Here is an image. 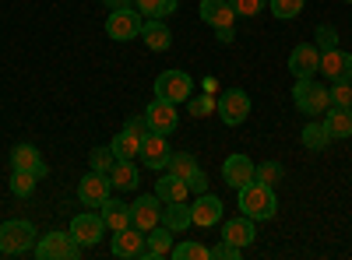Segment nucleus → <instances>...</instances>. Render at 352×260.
I'll return each instance as SVG.
<instances>
[{"instance_id":"obj_1","label":"nucleus","mask_w":352,"mask_h":260,"mask_svg":"<svg viewBox=\"0 0 352 260\" xmlns=\"http://www.w3.org/2000/svg\"><path fill=\"white\" fill-rule=\"evenodd\" d=\"M240 211L254 222H268L275 218L278 211V197H275V187L261 183V180H250L247 187H240Z\"/></svg>"},{"instance_id":"obj_2","label":"nucleus","mask_w":352,"mask_h":260,"mask_svg":"<svg viewBox=\"0 0 352 260\" xmlns=\"http://www.w3.org/2000/svg\"><path fill=\"white\" fill-rule=\"evenodd\" d=\"M292 102L307 117H320V113L331 109V95L324 84H317V78H296V88H292Z\"/></svg>"},{"instance_id":"obj_3","label":"nucleus","mask_w":352,"mask_h":260,"mask_svg":"<svg viewBox=\"0 0 352 260\" xmlns=\"http://www.w3.org/2000/svg\"><path fill=\"white\" fill-rule=\"evenodd\" d=\"M28 250H36V228H32V222L8 218L4 225H0V253L18 257V253H28Z\"/></svg>"},{"instance_id":"obj_4","label":"nucleus","mask_w":352,"mask_h":260,"mask_svg":"<svg viewBox=\"0 0 352 260\" xmlns=\"http://www.w3.org/2000/svg\"><path fill=\"white\" fill-rule=\"evenodd\" d=\"M155 95L180 106V102H187V99L194 95V78L184 74V71H162V74L155 78Z\"/></svg>"},{"instance_id":"obj_5","label":"nucleus","mask_w":352,"mask_h":260,"mask_svg":"<svg viewBox=\"0 0 352 260\" xmlns=\"http://www.w3.org/2000/svg\"><path fill=\"white\" fill-rule=\"evenodd\" d=\"M81 253V243L71 233H50L36 243V257L39 260H74Z\"/></svg>"},{"instance_id":"obj_6","label":"nucleus","mask_w":352,"mask_h":260,"mask_svg":"<svg viewBox=\"0 0 352 260\" xmlns=\"http://www.w3.org/2000/svg\"><path fill=\"white\" fill-rule=\"evenodd\" d=\"M215 113L222 117V123H226V127H240V123L250 117V95H247L243 88H229V92H222V95H219Z\"/></svg>"},{"instance_id":"obj_7","label":"nucleus","mask_w":352,"mask_h":260,"mask_svg":"<svg viewBox=\"0 0 352 260\" xmlns=\"http://www.w3.org/2000/svg\"><path fill=\"white\" fill-rule=\"evenodd\" d=\"M113 183H109V172H99V169H88V176L78 183V200L85 208H102L106 197H109Z\"/></svg>"},{"instance_id":"obj_8","label":"nucleus","mask_w":352,"mask_h":260,"mask_svg":"<svg viewBox=\"0 0 352 260\" xmlns=\"http://www.w3.org/2000/svg\"><path fill=\"white\" fill-rule=\"evenodd\" d=\"M131 225L141 228V233H148V228L162 225V200L159 193H144L131 204Z\"/></svg>"},{"instance_id":"obj_9","label":"nucleus","mask_w":352,"mask_h":260,"mask_svg":"<svg viewBox=\"0 0 352 260\" xmlns=\"http://www.w3.org/2000/svg\"><path fill=\"white\" fill-rule=\"evenodd\" d=\"M106 36L116 39V43H127V39L141 36V14L131 11V8L109 11V18H106Z\"/></svg>"},{"instance_id":"obj_10","label":"nucleus","mask_w":352,"mask_h":260,"mask_svg":"<svg viewBox=\"0 0 352 260\" xmlns=\"http://www.w3.org/2000/svg\"><path fill=\"white\" fill-rule=\"evenodd\" d=\"M169 141H166V134H155V130H148L141 137V148H138V158H141V165H148V169H166L169 165Z\"/></svg>"},{"instance_id":"obj_11","label":"nucleus","mask_w":352,"mask_h":260,"mask_svg":"<svg viewBox=\"0 0 352 260\" xmlns=\"http://www.w3.org/2000/svg\"><path fill=\"white\" fill-rule=\"evenodd\" d=\"M144 120H148V127L155 130V134H173L176 130V123H180V117H176V102H166V99H152L148 102V113H144Z\"/></svg>"},{"instance_id":"obj_12","label":"nucleus","mask_w":352,"mask_h":260,"mask_svg":"<svg viewBox=\"0 0 352 260\" xmlns=\"http://www.w3.org/2000/svg\"><path fill=\"white\" fill-rule=\"evenodd\" d=\"M67 233L81 243V246H96L99 239H102V233H106V222H102V215H74V222H71V228Z\"/></svg>"},{"instance_id":"obj_13","label":"nucleus","mask_w":352,"mask_h":260,"mask_svg":"<svg viewBox=\"0 0 352 260\" xmlns=\"http://www.w3.org/2000/svg\"><path fill=\"white\" fill-rule=\"evenodd\" d=\"M289 71L296 78H317V71H320V49L314 43H300L296 49H292V56H289Z\"/></svg>"},{"instance_id":"obj_14","label":"nucleus","mask_w":352,"mask_h":260,"mask_svg":"<svg viewBox=\"0 0 352 260\" xmlns=\"http://www.w3.org/2000/svg\"><path fill=\"white\" fill-rule=\"evenodd\" d=\"M320 74H324L328 81H349L352 78V53H345L338 46L320 53Z\"/></svg>"},{"instance_id":"obj_15","label":"nucleus","mask_w":352,"mask_h":260,"mask_svg":"<svg viewBox=\"0 0 352 260\" xmlns=\"http://www.w3.org/2000/svg\"><path fill=\"white\" fill-rule=\"evenodd\" d=\"M222 200L215 197V193H197V200L190 204V218H194V225H201V228H208V225H215L219 218H222Z\"/></svg>"},{"instance_id":"obj_16","label":"nucleus","mask_w":352,"mask_h":260,"mask_svg":"<svg viewBox=\"0 0 352 260\" xmlns=\"http://www.w3.org/2000/svg\"><path fill=\"white\" fill-rule=\"evenodd\" d=\"M113 257H144V233L134 225L120 228V233H113V243H109Z\"/></svg>"},{"instance_id":"obj_17","label":"nucleus","mask_w":352,"mask_h":260,"mask_svg":"<svg viewBox=\"0 0 352 260\" xmlns=\"http://www.w3.org/2000/svg\"><path fill=\"white\" fill-rule=\"evenodd\" d=\"M141 39H144V46H148L152 53H166V49L173 46V32H169L166 18H148V21H141Z\"/></svg>"},{"instance_id":"obj_18","label":"nucleus","mask_w":352,"mask_h":260,"mask_svg":"<svg viewBox=\"0 0 352 260\" xmlns=\"http://www.w3.org/2000/svg\"><path fill=\"white\" fill-rule=\"evenodd\" d=\"M222 180H226L232 190L247 187V183L254 180V162H250L247 155H229V158L222 162Z\"/></svg>"},{"instance_id":"obj_19","label":"nucleus","mask_w":352,"mask_h":260,"mask_svg":"<svg viewBox=\"0 0 352 260\" xmlns=\"http://www.w3.org/2000/svg\"><path fill=\"white\" fill-rule=\"evenodd\" d=\"M173 228H166V225H155V228H148L144 233V260H162V257H169V250H173Z\"/></svg>"},{"instance_id":"obj_20","label":"nucleus","mask_w":352,"mask_h":260,"mask_svg":"<svg viewBox=\"0 0 352 260\" xmlns=\"http://www.w3.org/2000/svg\"><path fill=\"white\" fill-rule=\"evenodd\" d=\"M232 18H236V11H232L229 0H201V21L212 25V28H232Z\"/></svg>"},{"instance_id":"obj_21","label":"nucleus","mask_w":352,"mask_h":260,"mask_svg":"<svg viewBox=\"0 0 352 260\" xmlns=\"http://www.w3.org/2000/svg\"><path fill=\"white\" fill-rule=\"evenodd\" d=\"M11 169H25V172H36V176L43 180L46 176V162H43V155L36 152V144H18V148L11 152Z\"/></svg>"},{"instance_id":"obj_22","label":"nucleus","mask_w":352,"mask_h":260,"mask_svg":"<svg viewBox=\"0 0 352 260\" xmlns=\"http://www.w3.org/2000/svg\"><path fill=\"white\" fill-rule=\"evenodd\" d=\"M254 236H257V228H254V218H247V215H243V218H232V222L222 225V239H226V243L250 246Z\"/></svg>"},{"instance_id":"obj_23","label":"nucleus","mask_w":352,"mask_h":260,"mask_svg":"<svg viewBox=\"0 0 352 260\" xmlns=\"http://www.w3.org/2000/svg\"><path fill=\"white\" fill-rule=\"evenodd\" d=\"M106 228H113V233H120V228L131 225V204H124V200H116V197H106V204L99 208Z\"/></svg>"},{"instance_id":"obj_24","label":"nucleus","mask_w":352,"mask_h":260,"mask_svg":"<svg viewBox=\"0 0 352 260\" xmlns=\"http://www.w3.org/2000/svg\"><path fill=\"white\" fill-rule=\"evenodd\" d=\"M324 130H328V137L331 141H345V137H352V109H328L324 113Z\"/></svg>"},{"instance_id":"obj_25","label":"nucleus","mask_w":352,"mask_h":260,"mask_svg":"<svg viewBox=\"0 0 352 260\" xmlns=\"http://www.w3.org/2000/svg\"><path fill=\"white\" fill-rule=\"evenodd\" d=\"M109 183H113V190H134L138 187V165H134V158H116L113 162V169H109Z\"/></svg>"},{"instance_id":"obj_26","label":"nucleus","mask_w":352,"mask_h":260,"mask_svg":"<svg viewBox=\"0 0 352 260\" xmlns=\"http://www.w3.org/2000/svg\"><path fill=\"white\" fill-rule=\"evenodd\" d=\"M162 225L173 228V233H184L187 225H194L187 200H173V204H162Z\"/></svg>"},{"instance_id":"obj_27","label":"nucleus","mask_w":352,"mask_h":260,"mask_svg":"<svg viewBox=\"0 0 352 260\" xmlns=\"http://www.w3.org/2000/svg\"><path fill=\"white\" fill-rule=\"evenodd\" d=\"M155 193H159V200H162V204H173V200H187V180H180V176H173V172H169V176H162L159 183H155Z\"/></svg>"},{"instance_id":"obj_28","label":"nucleus","mask_w":352,"mask_h":260,"mask_svg":"<svg viewBox=\"0 0 352 260\" xmlns=\"http://www.w3.org/2000/svg\"><path fill=\"white\" fill-rule=\"evenodd\" d=\"M109 148H113V155L116 158H138V148H141V137L134 134V130H120L113 141H109Z\"/></svg>"},{"instance_id":"obj_29","label":"nucleus","mask_w":352,"mask_h":260,"mask_svg":"<svg viewBox=\"0 0 352 260\" xmlns=\"http://www.w3.org/2000/svg\"><path fill=\"white\" fill-rule=\"evenodd\" d=\"M166 169L173 172V176H180V180H190L194 172L201 169V165H197V158H194L190 152H173V155H169V165H166Z\"/></svg>"},{"instance_id":"obj_30","label":"nucleus","mask_w":352,"mask_h":260,"mask_svg":"<svg viewBox=\"0 0 352 260\" xmlns=\"http://www.w3.org/2000/svg\"><path fill=\"white\" fill-rule=\"evenodd\" d=\"M180 0H134V8L144 14V18H169L176 11Z\"/></svg>"},{"instance_id":"obj_31","label":"nucleus","mask_w":352,"mask_h":260,"mask_svg":"<svg viewBox=\"0 0 352 260\" xmlns=\"http://www.w3.org/2000/svg\"><path fill=\"white\" fill-rule=\"evenodd\" d=\"M11 193L14 197H28V193H32L36 190V183H39V176H36V172H25V169H11Z\"/></svg>"},{"instance_id":"obj_32","label":"nucleus","mask_w":352,"mask_h":260,"mask_svg":"<svg viewBox=\"0 0 352 260\" xmlns=\"http://www.w3.org/2000/svg\"><path fill=\"white\" fill-rule=\"evenodd\" d=\"M254 180L268 183V187H278L285 180V169H282V162H261V165H254Z\"/></svg>"},{"instance_id":"obj_33","label":"nucleus","mask_w":352,"mask_h":260,"mask_svg":"<svg viewBox=\"0 0 352 260\" xmlns=\"http://www.w3.org/2000/svg\"><path fill=\"white\" fill-rule=\"evenodd\" d=\"M328 141H331V137H328L324 123H307V127H303V144H307L310 152H324Z\"/></svg>"},{"instance_id":"obj_34","label":"nucleus","mask_w":352,"mask_h":260,"mask_svg":"<svg viewBox=\"0 0 352 260\" xmlns=\"http://www.w3.org/2000/svg\"><path fill=\"white\" fill-rule=\"evenodd\" d=\"M169 257H176V260H208L212 250L201 246V243H176V246L169 250Z\"/></svg>"},{"instance_id":"obj_35","label":"nucleus","mask_w":352,"mask_h":260,"mask_svg":"<svg viewBox=\"0 0 352 260\" xmlns=\"http://www.w3.org/2000/svg\"><path fill=\"white\" fill-rule=\"evenodd\" d=\"M303 4H307V0H268V8H272V14L275 18H296L300 11H303Z\"/></svg>"},{"instance_id":"obj_36","label":"nucleus","mask_w":352,"mask_h":260,"mask_svg":"<svg viewBox=\"0 0 352 260\" xmlns=\"http://www.w3.org/2000/svg\"><path fill=\"white\" fill-rule=\"evenodd\" d=\"M335 109H352V78L349 81H335V88L328 92Z\"/></svg>"},{"instance_id":"obj_37","label":"nucleus","mask_w":352,"mask_h":260,"mask_svg":"<svg viewBox=\"0 0 352 260\" xmlns=\"http://www.w3.org/2000/svg\"><path fill=\"white\" fill-rule=\"evenodd\" d=\"M314 46L320 49V53H328V49H335L338 46V32H335V25H317V32H314Z\"/></svg>"},{"instance_id":"obj_38","label":"nucleus","mask_w":352,"mask_h":260,"mask_svg":"<svg viewBox=\"0 0 352 260\" xmlns=\"http://www.w3.org/2000/svg\"><path fill=\"white\" fill-rule=\"evenodd\" d=\"M113 162H116L113 148H92V152H88V165L99 169V172H109V169H113Z\"/></svg>"},{"instance_id":"obj_39","label":"nucleus","mask_w":352,"mask_h":260,"mask_svg":"<svg viewBox=\"0 0 352 260\" xmlns=\"http://www.w3.org/2000/svg\"><path fill=\"white\" fill-rule=\"evenodd\" d=\"M187 106H190L194 117H208V113H215L219 99H212V95H190V99H187Z\"/></svg>"},{"instance_id":"obj_40","label":"nucleus","mask_w":352,"mask_h":260,"mask_svg":"<svg viewBox=\"0 0 352 260\" xmlns=\"http://www.w3.org/2000/svg\"><path fill=\"white\" fill-rule=\"evenodd\" d=\"M229 4H232V11H236V14L254 18V14H261L264 8H268V0H229Z\"/></svg>"},{"instance_id":"obj_41","label":"nucleus","mask_w":352,"mask_h":260,"mask_svg":"<svg viewBox=\"0 0 352 260\" xmlns=\"http://www.w3.org/2000/svg\"><path fill=\"white\" fill-rule=\"evenodd\" d=\"M240 253H243V246H236V243H226V239L212 250V257H215V260H240Z\"/></svg>"},{"instance_id":"obj_42","label":"nucleus","mask_w":352,"mask_h":260,"mask_svg":"<svg viewBox=\"0 0 352 260\" xmlns=\"http://www.w3.org/2000/svg\"><path fill=\"white\" fill-rule=\"evenodd\" d=\"M187 190H190V193H204V190H208V176H204V172L197 169L194 176L187 180Z\"/></svg>"},{"instance_id":"obj_43","label":"nucleus","mask_w":352,"mask_h":260,"mask_svg":"<svg viewBox=\"0 0 352 260\" xmlns=\"http://www.w3.org/2000/svg\"><path fill=\"white\" fill-rule=\"evenodd\" d=\"M127 130H134L138 137H144L152 127H148V120H144V117H131V120H127Z\"/></svg>"},{"instance_id":"obj_44","label":"nucleus","mask_w":352,"mask_h":260,"mask_svg":"<svg viewBox=\"0 0 352 260\" xmlns=\"http://www.w3.org/2000/svg\"><path fill=\"white\" fill-rule=\"evenodd\" d=\"M102 4H106L109 11H120V8H131L134 0H102Z\"/></svg>"},{"instance_id":"obj_45","label":"nucleus","mask_w":352,"mask_h":260,"mask_svg":"<svg viewBox=\"0 0 352 260\" xmlns=\"http://www.w3.org/2000/svg\"><path fill=\"white\" fill-rule=\"evenodd\" d=\"M215 32H219V43H232V39H236V32H232V28H215Z\"/></svg>"},{"instance_id":"obj_46","label":"nucleus","mask_w":352,"mask_h":260,"mask_svg":"<svg viewBox=\"0 0 352 260\" xmlns=\"http://www.w3.org/2000/svg\"><path fill=\"white\" fill-rule=\"evenodd\" d=\"M349 4H352V0H349Z\"/></svg>"}]
</instances>
